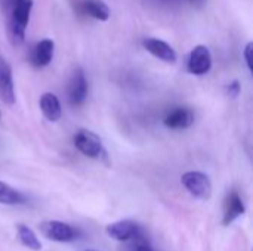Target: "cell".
<instances>
[{
	"mask_svg": "<svg viewBox=\"0 0 253 251\" xmlns=\"http://www.w3.org/2000/svg\"><path fill=\"white\" fill-rule=\"evenodd\" d=\"M33 0H7V34L13 44L24 43L25 30L30 22Z\"/></svg>",
	"mask_w": 253,
	"mask_h": 251,
	"instance_id": "cell-1",
	"label": "cell"
},
{
	"mask_svg": "<svg viewBox=\"0 0 253 251\" xmlns=\"http://www.w3.org/2000/svg\"><path fill=\"white\" fill-rule=\"evenodd\" d=\"M185 189L199 200H209L212 197L211 179L202 172H187L181 178Z\"/></svg>",
	"mask_w": 253,
	"mask_h": 251,
	"instance_id": "cell-2",
	"label": "cell"
},
{
	"mask_svg": "<svg viewBox=\"0 0 253 251\" xmlns=\"http://www.w3.org/2000/svg\"><path fill=\"white\" fill-rule=\"evenodd\" d=\"M40 232L52 241L56 243H71L77 238V231L65 223V222H59V220H46L42 222L39 225Z\"/></svg>",
	"mask_w": 253,
	"mask_h": 251,
	"instance_id": "cell-3",
	"label": "cell"
},
{
	"mask_svg": "<svg viewBox=\"0 0 253 251\" xmlns=\"http://www.w3.org/2000/svg\"><path fill=\"white\" fill-rule=\"evenodd\" d=\"M73 141H74V146L83 155H86L89 158H99L104 154L102 141L93 132L82 129L74 135Z\"/></svg>",
	"mask_w": 253,
	"mask_h": 251,
	"instance_id": "cell-4",
	"label": "cell"
},
{
	"mask_svg": "<svg viewBox=\"0 0 253 251\" xmlns=\"http://www.w3.org/2000/svg\"><path fill=\"white\" fill-rule=\"evenodd\" d=\"M188 71L194 75H205L211 71L212 68V55L211 50L199 44L196 46L188 56V62H187Z\"/></svg>",
	"mask_w": 253,
	"mask_h": 251,
	"instance_id": "cell-5",
	"label": "cell"
},
{
	"mask_svg": "<svg viewBox=\"0 0 253 251\" xmlns=\"http://www.w3.org/2000/svg\"><path fill=\"white\" fill-rule=\"evenodd\" d=\"M67 93H68V101L73 107H79V105L84 104V101L87 98V80H86V75L82 68L74 70V72L68 81Z\"/></svg>",
	"mask_w": 253,
	"mask_h": 251,
	"instance_id": "cell-6",
	"label": "cell"
},
{
	"mask_svg": "<svg viewBox=\"0 0 253 251\" xmlns=\"http://www.w3.org/2000/svg\"><path fill=\"white\" fill-rule=\"evenodd\" d=\"M105 232L110 238L116 241H130L135 237H138L142 231L139 225L133 220H119V222L110 223Z\"/></svg>",
	"mask_w": 253,
	"mask_h": 251,
	"instance_id": "cell-7",
	"label": "cell"
},
{
	"mask_svg": "<svg viewBox=\"0 0 253 251\" xmlns=\"http://www.w3.org/2000/svg\"><path fill=\"white\" fill-rule=\"evenodd\" d=\"M142 46L145 47L147 52H150L153 56L162 59L163 62L168 64H175L178 59V55L175 52V49L165 40L162 38H154V37H148L142 41Z\"/></svg>",
	"mask_w": 253,
	"mask_h": 251,
	"instance_id": "cell-8",
	"label": "cell"
},
{
	"mask_svg": "<svg viewBox=\"0 0 253 251\" xmlns=\"http://www.w3.org/2000/svg\"><path fill=\"white\" fill-rule=\"evenodd\" d=\"M0 99L7 105H12L15 102L12 68L7 64V61L1 56H0Z\"/></svg>",
	"mask_w": 253,
	"mask_h": 251,
	"instance_id": "cell-9",
	"label": "cell"
},
{
	"mask_svg": "<svg viewBox=\"0 0 253 251\" xmlns=\"http://www.w3.org/2000/svg\"><path fill=\"white\" fill-rule=\"evenodd\" d=\"M194 123V112L190 108H175L165 117V126L173 130L188 129Z\"/></svg>",
	"mask_w": 253,
	"mask_h": 251,
	"instance_id": "cell-10",
	"label": "cell"
},
{
	"mask_svg": "<svg viewBox=\"0 0 253 251\" xmlns=\"http://www.w3.org/2000/svg\"><path fill=\"white\" fill-rule=\"evenodd\" d=\"M53 52H55V43L53 40L50 38H43L40 40L34 49H33V53H31V64L34 67H46L52 62V58H53Z\"/></svg>",
	"mask_w": 253,
	"mask_h": 251,
	"instance_id": "cell-11",
	"label": "cell"
},
{
	"mask_svg": "<svg viewBox=\"0 0 253 251\" xmlns=\"http://www.w3.org/2000/svg\"><path fill=\"white\" fill-rule=\"evenodd\" d=\"M245 212H246V209H245V203H243L242 197L236 191H233L227 197V200H225V209H224V220H222V223L225 226H228L236 219H239L240 216H243Z\"/></svg>",
	"mask_w": 253,
	"mask_h": 251,
	"instance_id": "cell-12",
	"label": "cell"
},
{
	"mask_svg": "<svg viewBox=\"0 0 253 251\" xmlns=\"http://www.w3.org/2000/svg\"><path fill=\"white\" fill-rule=\"evenodd\" d=\"M40 109L49 121H58L62 115L61 102L53 93H43L40 98Z\"/></svg>",
	"mask_w": 253,
	"mask_h": 251,
	"instance_id": "cell-13",
	"label": "cell"
},
{
	"mask_svg": "<svg viewBox=\"0 0 253 251\" xmlns=\"http://www.w3.org/2000/svg\"><path fill=\"white\" fill-rule=\"evenodd\" d=\"M82 10L98 21H107L110 18V7L102 0H84L82 3Z\"/></svg>",
	"mask_w": 253,
	"mask_h": 251,
	"instance_id": "cell-14",
	"label": "cell"
},
{
	"mask_svg": "<svg viewBox=\"0 0 253 251\" xmlns=\"http://www.w3.org/2000/svg\"><path fill=\"white\" fill-rule=\"evenodd\" d=\"M16 232H18V238L22 243V246H25L30 250H40L42 249V243L37 238V235L34 234L33 229H30L25 225H18L16 226Z\"/></svg>",
	"mask_w": 253,
	"mask_h": 251,
	"instance_id": "cell-15",
	"label": "cell"
},
{
	"mask_svg": "<svg viewBox=\"0 0 253 251\" xmlns=\"http://www.w3.org/2000/svg\"><path fill=\"white\" fill-rule=\"evenodd\" d=\"M21 203H24V195L19 191L9 186L7 183L0 182V204L15 206V204H21Z\"/></svg>",
	"mask_w": 253,
	"mask_h": 251,
	"instance_id": "cell-16",
	"label": "cell"
},
{
	"mask_svg": "<svg viewBox=\"0 0 253 251\" xmlns=\"http://www.w3.org/2000/svg\"><path fill=\"white\" fill-rule=\"evenodd\" d=\"M130 244H129V250L127 251H154L153 250V247L150 246V243L147 241V238L142 235V232L138 235V237H135L133 240H130L129 241Z\"/></svg>",
	"mask_w": 253,
	"mask_h": 251,
	"instance_id": "cell-17",
	"label": "cell"
},
{
	"mask_svg": "<svg viewBox=\"0 0 253 251\" xmlns=\"http://www.w3.org/2000/svg\"><path fill=\"white\" fill-rule=\"evenodd\" d=\"M245 61H246V67L249 71H252V43H248L246 47H245Z\"/></svg>",
	"mask_w": 253,
	"mask_h": 251,
	"instance_id": "cell-18",
	"label": "cell"
},
{
	"mask_svg": "<svg viewBox=\"0 0 253 251\" xmlns=\"http://www.w3.org/2000/svg\"><path fill=\"white\" fill-rule=\"evenodd\" d=\"M227 93H228L230 96H233V98L239 96V93H240V83H239V81L230 83V84L227 86Z\"/></svg>",
	"mask_w": 253,
	"mask_h": 251,
	"instance_id": "cell-19",
	"label": "cell"
},
{
	"mask_svg": "<svg viewBox=\"0 0 253 251\" xmlns=\"http://www.w3.org/2000/svg\"><path fill=\"white\" fill-rule=\"evenodd\" d=\"M191 3H194V4H199V3H202L203 0H190Z\"/></svg>",
	"mask_w": 253,
	"mask_h": 251,
	"instance_id": "cell-20",
	"label": "cell"
},
{
	"mask_svg": "<svg viewBox=\"0 0 253 251\" xmlns=\"http://www.w3.org/2000/svg\"><path fill=\"white\" fill-rule=\"evenodd\" d=\"M86 251H93V250H86Z\"/></svg>",
	"mask_w": 253,
	"mask_h": 251,
	"instance_id": "cell-21",
	"label": "cell"
}]
</instances>
